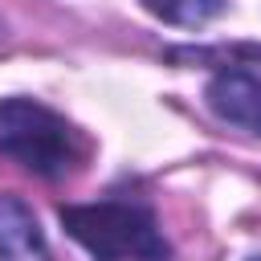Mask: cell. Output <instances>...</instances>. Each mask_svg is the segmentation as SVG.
Returning <instances> with one entry per match:
<instances>
[{
  "label": "cell",
  "instance_id": "obj_1",
  "mask_svg": "<svg viewBox=\"0 0 261 261\" xmlns=\"http://www.w3.org/2000/svg\"><path fill=\"white\" fill-rule=\"evenodd\" d=\"M61 224L98 261H167V241L155 216L139 204H69L61 208Z\"/></svg>",
  "mask_w": 261,
  "mask_h": 261
},
{
  "label": "cell",
  "instance_id": "obj_2",
  "mask_svg": "<svg viewBox=\"0 0 261 261\" xmlns=\"http://www.w3.org/2000/svg\"><path fill=\"white\" fill-rule=\"evenodd\" d=\"M0 155L24 163L37 175H65L82 159L73 126L41 102L4 98L0 102Z\"/></svg>",
  "mask_w": 261,
  "mask_h": 261
},
{
  "label": "cell",
  "instance_id": "obj_3",
  "mask_svg": "<svg viewBox=\"0 0 261 261\" xmlns=\"http://www.w3.org/2000/svg\"><path fill=\"white\" fill-rule=\"evenodd\" d=\"M208 106L232 122L245 126L253 135H261V77L245 73V69H224L208 82Z\"/></svg>",
  "mask_w": 261,
  "mask_h": 261
},
{
  "label": "cell",
  "instance_id": "obj_4",
  "mask_svg": "<svg viewBox=\"0 0 261 261\" xmlns=\"http://www.w3.org/2000/svg\"><path fill=\"white\" fill-rule=\"evenodd\" d=\"M0 261H45V237L33 208L0 192Z\"/></svg>",
  "mask_w": 261,
  "mask_h": 261
},
{
  "label": "cell",
  "instance_id": "obj_5",
  "mask_svg": "<svg viewBox=\"0 0 261 261\" xmlns=\"http://www.w3.org/2000/svg\"><path fill=\"white\" fill-rule=\"evenodd\" d=\"M159 20L179 24V29H200L212 16L224 12V0H143Z\"/></svg>",
  "mask_w": 261,
  "mask_h": 261
}]
</instances>
